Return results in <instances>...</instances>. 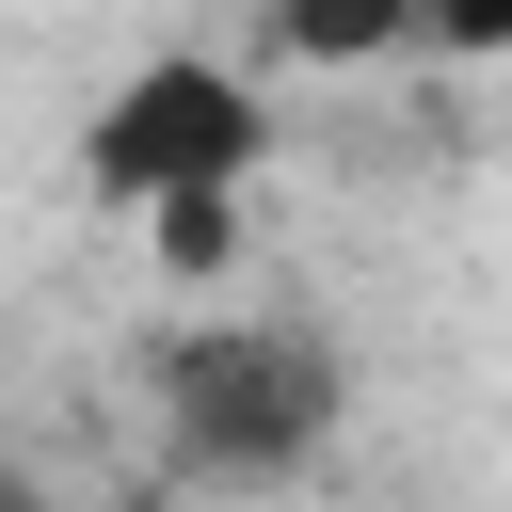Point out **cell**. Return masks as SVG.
<instances>
[{
    "instance_id": "1",
    "label": "cell",
    "mask_w": 512,
    "mask_h": 512,
    "mask_svg": "<svg viewBox=\"0 0 512 512\" xmlns=\"http://www.w3.org/2000/svg\"><path fill=\"white\" fill-rule=\"evenodd\" d=\"M144 400H160L176 496H288L352 416V352L288 304H208L144 352Z\"/></svg>"
},
{
    "instance_id": "2",
    "label": "cell",
    "mask_w": 512,
    "mask_h": 512,
    "mask_svg": "<svg viewBox=\"0 0 512 512\" xmlns=\"http://www.w3.org/2000/svg\"><path fill=\"white\" fill-rule=\"evenodd\" d=\"M256 160H272V112H256V80L208 64V48H144V64L80 112V192L128 208V224L208 208V192H256Z\"/></svg>"
},
{
    "instance_id": "3",
    "label": "cell",
    "mask_w": 512,
    "mask_h": 512,
    "mask_svg": "<svg viewBox=\"0 0 512 512\" xmlns=\"http://www.w3.org/2000/svg\"><path fill=\"white\" fill-rule=\"evenodd\" d=\"M272 48L288 64H384V48H416V0H272Z\"/></svg>"
},
{
    "instance_id": "4",
    "label": "cell",
    "mask_w": 512,
    "mask_h": 512,
    "mask_svg": "<svg viewBox=\"0 0 512 512\" xmlns=\"http://www.w3.org/2000/svg\"><path fill=\"white\" fill-rule=\"evenodd\" d=\"M144 240H160V272H176V288H208V272L240 256V192H208V208H160Z\"/></svg>"
},
{
    "instance_id": "5",
    "label": "cell",
    "mask_w": 512,
    "mask_h": 512,
    "mask_svg": "<svg viewBox=\"0 0 512 512\" xmlns=\"http://www.w3.org/2000/svg\"><path fill=\"white\" fill-rule=\"evenodd\" d=\"M416 48L432 64H496L512 48V0H416Z\"/></svg>"
},
{
    "instance_id": "6",
    "label": "cell",
    "mask_w": 512,
    "mask_h": 512,
    "mask_svg": "<svg viewBox=\"0 0 512 512\" xmlns=\"http://www.w3.org/2000/svg\"><path fill=\"white\" fill-rule=\"evenodd\" d=\"M0 512H48V480H16V464H0Z\"/></svg>"
},
{
    "instance_id": "7",
    "label": "cell",
    "mask_w": 512,
    "mask_h": 512,
    "mask_svg": "<svg viewBox=\"0 0 512 512\" xmlns=\"http://www.w3.org/2000/svg\"><path fill=\"white\" fill-rule=\"evenodd\" d=\"M144 512H192V496H144Z\"/></svg>"
}]
</instances>
